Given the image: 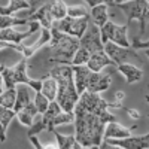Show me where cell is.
Returning <instances> with one entry per match:
<instances>
[{
	"label": "cell",
	"instance_id": "cell-1",
	"mask_svg": "<svg viewBox=\"0 0 149 149\" xmlns=\"http://www.w3.org/2000/svg\"><path fill=\"white\" fill-rule=\"evenodd\" d=\"M122 103H107L97 93L85 91L74 107V137L85 146H100L109 122L118 121L110 109H119Z\"/></svg>",
	"mask_w": 149,
	"mask_h": 149
},
{
	"label": "cell",
	"instance_id": "cell-2",
	"mask_svg": "<svg viewBox=\"0 0 149 149\" xmlns=\"http://www.w3.org/2000/svg\"><path fill=\"white\" fill-rule=\"evenodd\" d=\"M49 74L58 82V94L55 102L64 112H73L81 98V94L78 93L76 84H74L73 67L70 64H60L49 72Z\"/></svg>",
	"mask_w": 149,
	"mask_h": 149
},
{
	"label": "cell",
	"instance_id": "cell-3",
	"mask_svg": "<svg viewBox=\"0 0 149 149\" xmlns=\"http://www.w3.org/2000/svg\"><path fill=\"white\" fill-rule=\"evenodd\" d=\"M52 39L49 42V51H51V61L60 64H70L76 55L78 49L81 46V39L66 33L57 31L51 29Z\"/></svg>",
	"mask_w": 149,
	"mask_h": 149
},
{
	"label": "cell",
	"instance_id": "cell-4",
	"mask_svg": "<svg viewBox=\"0 0 149 149\" xmlns=\"http://www.w3.org/2000/svg\"><path fill=\"white\" fill-rule=\"evenodd\" d=\"M70 122H74V112H64L57 102H51V106L43 115L39 113L34 118V124L29 128L27 136H36L43 130L54 133L57 125H64Z\"/></svg>",
	"mask_w": 149,
	"mask_h": 149
},
{
	"label": "cell",
	"instance_id": "cell-5",
	"mask_svg": "<svg viewBox=\"0 0 149 149\" xmlns=\"http://www.w3.org/2000/svg\"><path fill=\"white\" fill-rule=\"evenodd\" d=\"M29 85L33 91L42 90V79L36 81L27 74V58H21L14 67L2 66V91L8 88H17L18 85Z\"/></svg>",
	"mask_w": 149,
	"mask_h": 149
},
{
	"label": "cell",
	"instance_id": "cell-6",
	"mask_svg": "<svg viewBox=\"0 0 149 149\" xmlns=\"http://www.w3.org/2000/svg\"><path fill=\"white\" fill-rule=\"evenodd\" d=\"M118 8L127 15V22L130 24L131 21H139L140 24V36L145 34L146 24L149 21V2L148 0H130L125 3H119Z\"/></svg>",
	"mask_w": 149,
	"mask_h": 149
},
{
	"label": "cell",
	"instance_id": "cell-7",
	"mask_svg": "<svg viewBox=\"0 0 149 149\" xmlns=\"http://www.w3.org/2000/svg\"><path fill=\"white\" fill-rule=\"evenodd\" d=\"M127 31H128V24L118 26V24L112 22V21H107L104 26L100 29L103 43L113 42V43H116L119 46H124V48H131V43L128 40Z\"/></svg>",
	"mask_w": 149,
	"mask_h": 149
},
{
	"label": "cell",
	"instance_id": "cell-8",
	"mask_svg": "<svg viewBox=\"0 0 149 149\" xmlns=\"http://www.w3.org/2000/svg\"><path fill=\"white\" fill-rule=\"evenodd\" d=\"M90 17L86 18H72V17H66L61 21H54L52 29L61 33H66L70 36H74L81 39V37L85 34V31L88 30L90 26Z\"/></svg>",
	"mask_w": 149,
	"mask_h": 149
},
{
	"label": "cell",
	"instance_id": "cell-9",
	"mask_svg": "<svg viewBox=\"0 0 149 149\" xmlns=\"http://www.w3.org/2000/svg\"><path fill=\"white\" fill-rule=\"evenodd\" d=\"M81 49L86 51L90 55H94L97 52L104 51V43L102 40V33H100V27L94 26L91 22L88 26V30L85 31V34L81 37Z\"/></svg>",
	"mask_w": 149,
	"mask_h": 149
},
{
	"label": "cell",
	"instance_id": "cell-10",
	"mask_svg": "<svg viewBox=\"0 0 149 149\" xmlns=\"http://www.w3.org/2000/svg\"><path fill=\"white\" fill-rule=\"evenodd\" d=\"M42 26L37 21H31V27L27 29L26 31H18L15 29H2L0 30V37L2 42H10V43H21V40L27 39V37L33 36V33L40 31Z\"/></svg>",
	"mask_w": 149,
	"mask_h": 149
},
{
	"label": "cell",
	"instance_id": "cell-11",
	"mask_svg": "<svg viewBox=\"0 0 149 149\" xmlns=\"http://www.w3.org/2000/svg\"><path fill=\"white\" fill-rule=\"evenodd\" d=\"M104 52L115 61V64L119 66L122 63H127V60L130 57H134V58H139L137 52L131 48H124V46H119L113 42H106L104 43Z\"/></svg>",
	"mask_w": 149,
	"mask_h": 149
},
{
	"label": "cell",
	"instance_id": "cell-12",
	"mask_svg": "<svg viewBox=\"0 0 149 149\" xmlns=\"http://www.w3.org/2000/svg\"><path fill=\"white\" fill-rule=\"evenodd\" d=\"M110 84H112V76H110L109 73L93 72L91 70L88 82H86V91L100 94L102 91H106L109 88Z\"/></svg>",
	"mask_w": 149,
	"mask_h": 149
},
{
	"label": "cell",
	"instance_id": "cell-13",
	"mask_svg": "<svg viewBox=\"0 0 149 149\" xmlns=\"http://www.w3.org/2000/svg\"><path fill=\"white\" fill-rule=\"evenodd\" d=\"M112 145L121 146L124 149H148L149 148V133L143 136H130L125 139H104Z\"/></svg>",
	"mask_w": 149,
	"mask_h": 149
},
{
	"label": "cell",
	"instance_id": "cell-14",
	"mask_svg": "<svg viewBox=\"0 0 149 149\" xmlns=\"http://www.w3.org/2000/svg\"><path fill=\"white\" fill-rule=\"evenodd\" d=\"M137 125H133L131 128H127L121 125L118 121H113V122H109L106 125V130H104V139H125V137H130L131 136V130H134Z\"/></svg>",
	"mask_w": 149,
	"mask_h": 149
},
{
	"label": "cell",
	"instance_id": "cell-15",
	"mask_svg": "<svg viewBox=\"0 0 149 149\" xmlns=\"http://www.w3.org/2000/svg\"><path fill=\"white\" fill-rule=\"evenodd\" d=\"M116 70L124 76L127 84H136V82L142 81V78H143V70L131 63H122V64L116 66Z\"/></svg>",
	"mask_w": 149,
	"mask_h": 149
},
{
	"label": "cell",
	"instance_id": "cell-16",
	"mask_svg": "<svg viewBox=\"0 0 149 149\" xmlns=\"http://www.w3.org/2000/svg\"><path fill=\"white\" fill-rule=\"evenodd\" d=\"M86 66H88V69L93 70V72H102V70H103L104 67H107V66H113V67H116L115 61L112 60L104 51L97 52V54L91 55V58L88 60Z\"/></svg>",
	"mask_w": 149,
	"mask_h": 149
},
{
	"label": "cell",
	"instance_id": "cell-17",
	"mask_svg": "<svg viewBox=\"0 0 149 149\" xmlns=\"http://www.w3.org/2000/svg\"><path fill=\"white\" fill-rule=\"evenodd\" d=\"M72 67H73V73H74V84H76V90H78L79 94H84L86 91V82H88L91 70L88 69L86 64L72 66Z\"/></svg>",
	"mask_w": 149,
	"mask_h": 149
},
{
	"label": "cell",
	"instance_id": "cell-18",
	"mask_svg": "<svg viewBox=\"0 0 149 149\" xmlns=\"http://www.w3.org/2000/svg\"><path fill=\"white\" fill-rule=\"evenodd\" d=\"M33 98H34V94H31L29 85H22V84L18 85L17 86V103H15L14 110L18 113L21 109H24L27 104L33 102Z\"/></svg>",
	"mask_w": 149,
	"mask_h": 149
},
{
	"label": "cell",
	"instance_id": "cell-19",
	"mask_svg": "<svg viewBox=\"0 0 149 149\" xmlns=\"http://www.w3.org/2000/svg\"><path fill=\"white\" fill-rule=\"evenodd\" d=\"M27 19L40 22V26H42V27L52 29L54 18H52V15H51V6H49V3H48V5H45V6H42L37 12H34L33 15H30Z\"/></svg>",
	"mask_w": 149,
	"mask_h": 149
},
{
	"label": "cell",
	"instance_id": "cell-20",
	"mask_svg": "<svg viewBox=\"0 0 149 149\" xmlns=\"http://www.w3.org/2000/svg\"><path fill=\"white\" fill-rule=\"evenodd\" d=\"M39 115V110H37L34 102H31L30 104H27L24 109H21L18 113H17V119L22 124V125H26V127H31L33 124H34V118Z\"/></svg>",
	"mask_w": 149,
	"mask_h": 149
},
{
	"label": "cell",
	"instance_id": "cell-21",
	"mask_svg": "<svg viewBox=\"0 0 149 149\" xmlns=\"http://www.w3.org/2000/svg\"><path fill=\"white\" fill-rule=\"evenodd\" d=\"M90 21L97 27H103L104 24L109 21V14H107V5H98L91 8L90 14Z\"/></svg>",
	"mask_w": 149,
	"mask_h": 149
},
{
	"label": "cell",
	"instance_id": "cell-22",
	"mask_svg": "<svg viewBox=\"0 0 149 149\" xmlns=\"http://www.w3.org/2000/svg\"><path fill=\"white\" fill-rule=\"evenodd\" d=\"M42 94L49 98L51 102H55L57 100V94H58V82L55 78H52L49 74L48 78H43L42 79Z\"/></svg>",
	"mask_w": 149,
	"mask_h": 149
},
{
	"label": "cell",
	"instance_id": "cell-23",
	"mask_svg": "<svg viewBox=\"0 0 149 149\" xmlns=\"http://www.w3.org/2000/svg\"><path fill=\"white\" fill-rule=\"evenodd\" d=\"M24 9L30 10V5L27 0H9L8 5H2L0 14L2 15H14V14H18L19 10H24Z\"/></svg>",
	"mask_w": 149,
	"mask_h": 149
},
{
	"label": "cell",
	"instance_id": "cell-24",
	"mask_svg": "<svg viewBox=\"0 0 149 149\" xmlns=\"http://www.w3.org/2000/svg\"><path fill=\"white\" fill-rule=\"evenodd\" d=\"M30 19L19 18L17 15H0V30L2 29H14L18 26H30Z\"/></svg>",
	"mask_w": 149,
	"mask_h": 149
},
{
	"label": "cell",
	"instance_id": "cell-25",
	"mask_svg": "<svg viewBox=\"0 0 149 149\" xmlns=\"http://www.w3.org/2000/svg\"><path fill=\"white\" fill-rule=\"evenodd\" d=\"M17 118V112L14 109H8V107H3L0 106V122H2V142L6 140V131H8V127L10 121Z\"/></svg>",
	"mask_w": 149,
	"mask_h": 149
},
{
	"label": "cell",
	"instance_id": "cell-26",
	"mask_svg": "<svg viewBox=\"0 0 149 149\" xmlns=\"http://www.w3.org/2000/svg\"><path fill=\"white\" fill-rule=\"evenodd\" d=\"M49 6H51V15L54 21H61L67 17L69 6L64 3V0H54V2L49 3Z\"/></svg>",
	"mask_w": 149,
	"mask_h": 149
},
{
	"label": "cell",
	"instance_id": "cell-27",
	"mask_svg": "<svg viewBox=\"0 0 149 149\" xmlns=\"http://www.w3.org/2000/svg\"><path fill=\"white\" fill-rule=\"evenodd\" d=\"M17 103V88H8L0 93V106L14 109Z\"/></svg>",
	"mask_w": 149,
	"mask_h": 149
},
{
	"label": "cell",
	"instance_id": "cell-28",
	"mask_svg": "<svg viewBox=\"0 0 149 149\" xmlns=\"http://www.w3.org/2000/svg\"><path fill=\"white\" fill-rule=\"evenodd\" d=\"M33 102H34V104H36V107H37V110H39L40 115H43L45 112L49 109V106H51V100H49V98H46V97L42 94V91H34Z\"/></svg>",
	"mask_w": 149,
	"mask_h": 149
},
{
	"label": "cell",
	"instance_id": "cell-29",
	"mask_svg": "<svg viewBox=\"0 0 149 149\" xmlns=\"http://www.w3.org/2000/svg\"><path fill=\"white\" fill-rule=\"evenodd\" d=\"M91 10H88L84 5H73V6H69L67 9V17H72V18H86L90 17Z\"/></svg>",
	"mask_w": 149,
	"mask_h": 149
},
{
	"label": "cell",
	"instance_id": "cell-30",
	"mask_svg": "<svg viewBox=\"0 0 149 149\" xmlns=\"http://www.w3.org/2000/svg\"><path fill=\"white\" fill-rule=\"evenodd\" d=\"M29 2V5H30V10H29V14L26 15V18H29L30 15H33L34 12H37L42 6H45V5H48V3H51V2H54V0H27Z\"/></svg>",
	"mask_w": 149,
	"mask_h": 149
},
{
	"label": "cell",
	"instance_id": "cell-31",
	"mask_svg": "<svg viewBox=\"0 0 149 149\" xmlns=\"http://www.w3.org/2000/svg\"><path fill=\"white\" fill-rule=\"evenodd\" d=\"M85 3H88L90 8L98 6V5H107V6H116V0H84Z\"/></svg>",
	"mask_w": 149,
	"mask_h": 149
},
{
	"label": "cell",
	"instance_id": "cell-32",
	"mask_svg": "<svg viewBox=\"0 0 149 149\" xmlns=\"http://www.w3.org/2000/svg\"><path fill=\"white\" fill-rule=\"evenodd\" d=\"M29 140H30V143L33 145L34 149H43V145L40 143L39 139H37V136H29Z\"/></svg>",
	"mask_w": 149,
	"mask_h": 149
},
{
	"label": "cell",
	"instance_id": "cell-33",
	"mask_svg": "<svg viewBox=\"0 0 149 149\" xmlns=\"http://www.w3.org/2000/svg\"><path fill=\"white\" fill-rule=\"evenodd\" d=\"M100 149H124V148H121V146H116V145H112V143H109L107 140H104L103 139V142H102V145L98 146Z\"/></svg>",
	"mask_w": 149,
	"mask_h": 149
},
{
	"label": "cell",
	"instance_id": "cell-34",
	"mask_svg": "<svg viewBox=\"0 0 149 149\" xmlns=\"http://www.w3.org/2000/svg\"><path fill=\"white\" fill-rule=\"evenodd\" d=\"M127 113H128V116H130L131 119H134V121L140 119V112H139V110H136V109H128V110H127Z\"/></svg>",
	"mask_w": 149,
	"mask_h": 149
},
{
	"label": "cell",
	"instance_id": "cell-35",
	"mask_svg": "<svg viewBox=\"0 0 149 149\" xmlns=\"http://www.w3.org/2000/svg\"><path fill=\"white\" fill-rule=\"evenodd\" d=\"M124 97H125V94H124L122 91H118V93H115V102H119V103H122Z\"/></svg>",
	"mask_w": 149,
	"mask_h": 149
},
{
	"label": "cell",
	"instance_id": "cell-36",
	"mask_svg": "<svg viewBox=\"0 0 149 149\" xmlns=\"http://www.w3.org/2000/svg\"><path fill=\"white\" fill-rule=\"evenodd\" d=\"M125 2H130V0H116L118 5H119V3H125ZM118 5H116V6H118Z\"/></svg>",
	"mask_w": 149,
	"mask_h": 149
},
{
	"label": "cell",
	"instance_id": "cell-37",
	"mask_svg": "<svg viewBox=\"0 0 149 149\" xmlns=\"http://www.w3.org/2000/svg\"><path fill=\"white\" fill-rule=\"evenodd\" d=\"M85 149H100L98 146H90V148H85Z\"/></svg>",
	"mask_w": 149,
	"mask_h": 149
},
{
	"label": "cell",
	"instance_id": "cell-38",
	"mask_svg": "<svg viewBox=\"0 0 149 149\" xmlns=\"http://www.w3.org/2000/svg\"><path fill=\"white\" fill-rule=\"evenodd\" d=\"M143 51H145V54H146V55H148V58H149V48H148V49H143Z\"/></svg>",
	"mask_w": 149,
	"mask_h": 149
},
{
	"label": "cell",
	"instance_id": "cell-39",
	"mask_svg": "<svg viewBox=\"0 0 149 149\" xmlns=\"http://www.w3.org/2000/svg\"><path fill=\"white\" fill-rule=\"evenodd\" d=\"M148 2H149V0H148Z\"/></svg>",
	"mask_w": 149,
	"mask_h": 149
}]
</instances>
